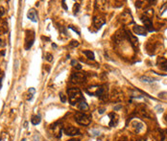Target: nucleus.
Instances as JSON below:
<instances>
[{"mask_svg":"<svg viewBox=\"0 0 167 141\" xmlns=\"http://www.w3.org/2000/svg\"><path fill=\"white\" fill-rule=\"evenodd\" d=\"M165 121H166V123H167V114L165 115Z\"/></svg>","mask_w":167,"mask_h":141,"instance_id":"43","label":"nucleus"},{"mask_svg":"<svg viewBox=\"0 0 167 141\" xmlns=\"http://www.w3.org/2000/svg\"><path fill=\"white\" fill-rule=\"evenodd\" d=\"M75 120H76V122L82 126H89L90 122H91L89 116H87V114H85V113L80 112V111L75 114Z\"/></svg>","mask_w":167,"mask_h":141,"instance_id":"2","label":"nucleus"},{"mask_svg":"<svg viewBox=\"0 0 167 141\" xmlns=\"http://www.w3.org/2000/svg\"><path fill=\"white\" fill-rule=\"evenodd\" d=\"M68 93V99H69V103L74 106L76 104H79L83 100V94H82L81 90L79 88H68L67 89Z\"/></svg>","mask_w":167,"mask_h":141,"instance_id":"1","label":"nucleus"},{"mask_svg":"<svg viewBox=\"0 0 167 141\" xmlns=\"http://www.w3.org/2000/svg\"><path fill=\"white\" fill-rule=\"evenodd\" d=\"M156 110H158V112H162L163 111V107H160V106H158L157 107H156Z\"/></svg>","mask_w":167,"mask_h":141,"instance_id":"31","label":"nucleus"},{"mask_svg":"<svg viewBox=\"0 0 167 141\" xmlns=\"http://www.w3.org/2000/svg\"><path fill=\"white\" fill-rule=\"evenodd\" d=\"M2 42H3V41L0 40V46H4L5 45V43H2Z\"/></svg>","mask_w":167,"mask_h":141,"instance_id":"38","label":"nucleus"},{"mask_svg":"<svg viewBox=\"0 0 167 141\" xmlns=\"http://www.w3.org/2000/svg\"><path fill=\"white\" fill-rule=\"evenodd\" d=\"M45 58H46V60H47L48 62H52V60H53V56H52L50 53H46Z\"/></svg>","mask_w":167,"mask_h":141,"instance_id":"27","label":"nucleus"},{"mask_svg":"<svg viewBox=\"0 0 167 141\" xmlns=\"http://www.w3.org/2000/svg\"><path fill=\"white\" fill-rule=\"evenodd\" d=\"M120 107H121V106H117L116 107H114V110H117V109H119Z\"/></svg>","mask_w":167,"mask_h":141,"instance_id":"39","label":"nucleus"},{"mask_svg":"<svg viewBox=\"0 0 167 141\" xmlns=\"http://www.w3.org/2000/svg\"><path fill=\"white\" fill-rule=\"evenodd\" d=\"M62 7H64V10H67V7H66V5H65V2H64V1H62Z\"/></svg>","mask_w":167,"mask_h":141,"instance_id":"35","label":"nucleus"},{"mask_svg":"<svg viewBox=\"0 0 167 141\" xmlns=\"http://www.w3.org/2000/svg\"><path fill=\"white\" fill-rule=\"evenodd\" d=\"M127 38V35H126V30L124 29H120L118 30L115 35H114V40H115L116 43H119L121 42L122 40H124Z\"/></svg>","mask_w":167,"mask_h":141,"instance_id":"6","label":"nucleus"},{"mask_svg":"<svg viewBox=\"0 0 167 141\" xmlns=\"http://www.w3.org/2000/svg\"><path fill=\"white\" fill-rule=\"evenodd\" d=\"M87 77L85 73H81V72H76L73 73L72 76H71V81L73 83H76V84H82V83L86 82Z\"/></svg>","mask_w":167,"mask_h":141,"instance_id":"4","label":"nucleus"},{"mask_svg":"<svg viewBox=\"0 0 167 141\" xmlns=\"http://www.w3.org/2000/svg\"><path fill=\"white\" fill-rule=\"evenodd\" d=\"M157 65L160 70L167 71V59H165V58H163V57L158 58Z\"/></svg>","mask_w":167,"mask_h":141,"instance_id":"11","label":"nucleus"},{"mask_svg":"<svg viewBox=\"0 0 167 141\" xmlns=\"http://www.w3.org/2000/svg\"><path fill=\"white\" fill-rule=\"evenodd\" d=\"M35 42V32L31 30H27L26 31V38H25V49L29 50L33 46Z\"/></svg>","mask_w":167,"mask_h":141,"instance_id":"3","label":"nucleus"},{"mask_svg":"<svg viewBox=\"0 0 167 141\" xmlns=\"http://www.w3.org/2000/svg\"><path fill=\"white\" fill-rule=\"evenodd\" d=\"M109 117L111 118V120H109V127H115L117 125V123H118V115L116 114V113L114 112H111L109 114Z\"/></svg>","mask_w":167,"mask_h":141,"instance_id":"13","label":"nucleus"},{"mask_svg":"<svg viewBox=\"0 0 167 141\" xmlns=\"http://www.w3.org/2000/svg\"><path fill=\"white\" fill-rule=\"evenodd\" d=\"M1 55H2V56H4V55H5V52L3 51V52H1Z\"/></svg>","mask_w":167,"mask_h":141,"instance_id":"41","label":"nucleus"},{"mask_svg":"<svg viewBox=\"0 0 167 141\" xmlns=\"http://www.w3.org/2000/svg\"><path fill=\"white\" fill-rule=\"evenodd\" d=\"M69 28H70V29H72L74 32H77V34H79V35H80V31H79V30H78L77 28H74L73 26H69Z\"/></svg>","mask_w":167,"mask_h":141,"instance_id":"32","label":"nucleus"},{"mask_svg":"<svg viewBox=\"0 0 167 141\" xmlns=\"http://www.w3.org/2000/svg\"><path fill=\"white\" fill-rule=\"evenodd\" d=\"M4 13H5V9H4V7H0V16H3L4 15Z\"/></svg>","mask_w":167,"mask_h":141,"instance_id":"29","label":"nucleus"},{"mask_svg":"<svg viewBox=\"0 0 167 141\" xmlns=\"http://www.w3.org/2000/svg\"><path fill=\"white\" fill-rule=\"evenodd\" d=\"M126 35H127V38L129 40H130V42L132 43V45L133 47H137L138 46V40H137V38L135 37L132 33L131 32H129L128 30H126Z\"/></svg>","mask_w":167,"mask_h":141,"instance_id":"12","label":"nucleus"},{"mask_svg":"<svg viewBox=\"0 0 167 141\" xmlns=\"http://www.w3.org/2000/svg\"><path fill=\"white\" fill-rule=\"evenodd\" d=\"M29 92H30V93H31V94H32V95H33V94H34V93L36 92L35 88H33V87H32V88H30V89H29Z\"/></svg>","mask_w":167,"mask_h":141,"instance_id":"33","label":"nucleus"},{"mask_svg":"<svg viewBox=\"0 0 167 141\" xmlns=\"http://www.w3.org/2000/svg\"><path fill=\"white\" fill-rule=\"evenodd\" d=\"M111 100L114 101V102H120L123 99V96L122 94L119 92L118 90H113V93H111Z\"/></svg>","mask_w":167,"mask_h":141,"instance_id":"16","label":"nucleus"},{"mask_svg":"<svg viewBox=\"0 0 167 141\" xmlns=\"http://www.w3.org/2000/svg\"><path fill=\"white\" fill-rule=\"evenodd\" d=\"M140 80H141L142 82H145V83H153V82L157 81L156 79L150 78V77H147V76H142V77H140Z\"/></svg>","mask_w":167,"mask_h":141,"instance_id":"22","label":"nucleus"},{"mask_svg":"<svg viewBox=\"0 0 167 141\" xmlns=\"http://www.w3.org/2000/svg\"><path fill=\"white\" fill-rule=\"evenodd\" d=\"M105 111V107H102V109H99V113H103Z\"/></svg>","mask_w":167,"mask_h":141,"instance_id":"36","label":"nucleus"},{"mask_svg":"<svg viewBox=\"0 0 167 141\" xmlns=\"http://www.w3.org/2000/svg\"><path fill=\"white\" fill-rule=\"evenodd\" d=\"M145 15L147 16V17L151 18L153 15H154V10L153 9H148L146 12H145Z\"/></svg>","mask_w":167,"mask_h":141,"instance_id":"23","label":"nucleus"},{"mask_svg":"<svg viewBox=\"0 0 167 141\" xmlns=\"http://www.w3.org/2000/svg\"><path fill=\"white\" fill-rule=\"evenodd\" d=\"M60 98H61L62 103H65V102H66V98H65V95L64 93H60Z\"/></svg>","mask_w":167,"mask_h":141,"instance_id":"28","label":"nucleus"},{"mask_svg":"<svg viewBox=\"0 0 167 141\" xmlns=\"http://www.w3.org/2000/svg\"><path fill=\"white\" fill-rule=\"evenodd\" d=\"M84 54L86 55V57H87L89 60H93L95 59V57H94V53H93V52H92V51H90V50L84 51Z\"/></svg>","mask_w":167,"mask_h":141,"instance_id":"20","label":"nucleus"},{"mask_svg":"<svg viewBox=\"0 0 167 141\" xmlns=\"http://www.w3.org/2000/svg\"><path fill=\"white\" fill-rule=\"evenodd\" d=\"M52 129H53L54 135L58 138H61L62 136V124H60V122L55 123L53 126H52Z\"/></svg>","mask_w":167,"mask_h":141,"instance_id":"10","label":"nucleus"},{"mask_svg":"<svg viewBox=\"0 0 167 141\" xmlns=\"http://www.w3.org/2000/svg\"><path fill=\"white\" fill-rule=\"evenodd\" d=\"M68 141H81L80 139H77V138H72V139L68 140Z\"/></svg>","mask_w":167,"mask_h":141,"instance_id":"37","label":"nucleus"},{"mask_svg":"<svg viewBox=\"0 0 167 141\" xmlns=\"http://www.w3.org/2000/svg\"><path fill=\"white\" fill-rule=\"evenodd\" d=\"M105 23H106L105 19L102 18V17H99V16H95V17L93 18V24H94V26L96 27V28L100 29Z\"/></svg>","mask_w":167,"mask_h":141,"instance_id":"17","label":"nucleus"},{"mask_svg":"<svg viewBox=\"0 0 167 141\" xmlns=\"http://www.w3.org/2000/svg\"><path fill=\"white\" fill-rule=\"evenodd\" d=\"M40 121H42V119H40V115H34L31 119V123L33 124V125L36 126V125H39V124L40 123Z\"/></svg>","mask_w":167,"mask_h":141,"instance_id":"19","label":"nucleus"},{"mask_svg":"<svg viewBox=\"0 0 167 141\" xmlns=\"http://www.w3.org/2000/svg\"><path fill=\"white\" fill-rule=\"evenodd\" d=\"M141 21L144 23L145 29L147 30V32H153V31H155V29L153 28L152 20H151V19H150L149 17H147L146 15H143V16L141 17Z\"/></svg>","mask_w":167,"mask_h":141,"instance_id":"8","label":"nucleus"},{"mask_svg":"<svg viewBox=\"0 0 167 141\" xmlns=\"http://www.w3.org/2000/svg\"><path fill=\"white\" fill-rule=\"evenodd\" d=\"M21 141H26V139H22V140H21Z\"/></svg>","mask_w":167,"mask_h":141,"instance_id":"44","label":"nucleus"},{"mask_svg":"<svg viewBox=\"0 0 167 141\" xmlns=\"http://www.w3.org/2000/svg\"><path fill=\"white\" fill-rule=\"evenodd\" d=\"M143 123L140 122V121H138V120H135V121H133L132 124H131V128L133 129V131L136 132V134H139L142 130H143Z\"/></svg>","mask_w":167,"mask_h":141,"instance_id":"9","label":"nucleus"},{"mask_svg":"<svg viewBox=\"0 0 167 141\" xmlns=\"http://www.w3.org/2000/svg\"><path fill=\"white\" fill-rule=\"evenodd\" d=\"M27 17L33 22H38V13L36 12L35 9H30L27 13Z\"/></svg>","mask_w":167,"mask_h":141,"instance_id":"14","label":"nucleus"},{"mask_svg":"<svg viewBox=\"0 0 167 141\" xmlns=\"http://www.w3.org/2000/svg\"><path fill=\"white\" fill-rule=\"evenodd\" d=\"M71 64H72L73 66H76V65L78 64V62H76V60H72V62H71Z\"/></svg>","mask_w":167,"mask_h":141,"instance_id":"34","label":"nucleus"},{"mask_svg":"<svg viewBox=\"0 0 167 141\" xmlns=\"http://www.w3.org/2000/svg\"><path fill=\"white\" fill-rule=\"evenodd\" d=\"M136 141H145V139H138V140H136Z\"/></svg>","mask_w":167,"mask_h":141,"instance_id":"42","label":"nucleus"},{"mask_svg":"<svg viewBox=\"0 0 167 141\" xmlns=\"http://www.w3.org/2000/svg\"><path fill=\"white\" fill-rule=\"evenodd\" d=\"M52 46H53V47H55V48H56V47H57V45H56V44H54V43L52 44Z\"/></svg>","mask_w":167,"mask_h":141,"instance_id":"40","label":"nucleus"},{"mask_svg":"<svg viewBox=\"0 0 167 141\" xmlns=\"http://www.w3.org/2000/svg\"><path fill=\"white\" fill-rule=\"evenodd\" d=\"M140 113L146 118H152V115H150V111L149 110H147L145 107H142V109H140Z\"/></svg>","mask_w":167,"mask_h":141,"instance_id":"21","label":"nucleus"},{"mask_svg":"<svg viewBox=\"0 0 167 141\" xmlns=\"http://www.w3.org/2000/svg\"><path fill=\"white\" fill-rule=\"evenodd\" d=\"M70 47H72V48H75V47L79 46V42L77 40H71V42L69 43Z\"/></svg>","mask_w":167,"mask_h":141,"instance_id":"24","label":"nucleus"},{"mask_svg":"<svg viewBox=\"0 0 167 141\" xmlns=\"http://www.w3.org/2000/svg\"><path fill=\"white\" fill-rule=\"evenodd\" d=\"M79 9H80V5H79L78 3H75V5H74V8H73L74 13H77L79 12Z\"/></svg>","mask_w":167,"mask_h":141,"instance_id":"26","label":"nucleus"},{"mask_svg":"<svg viewBox=\"0 0 167 141\" xmlns=\"http://www.w3.org/2000/svg\"><path fill=\"white\" fill-rule=\"evenodd\" d=\"M142 3H144L143 1H137L135 3V6H136V8H140L141 7V5H142Z\"/></svg>","mask_w":167,"mask_h":141,"instance_id":"30","label":"nucleus"},{"mask_svg":"<svg viewBox=\"0 0 167 141\" xmlns=\"http://www.w3.org/2000/svg\"><path fill=\"white\" fill-rule=\"evenodd\" d=\"M64 132L66 135H69V136H75V135L80 134V131H79L77 128L72 127V126L65 127V128L64 129Z\"/></svg>","mask_w":167,"mask_h":141,"instance_id":"7","label":"nucleus"},{"mask_svg":"<svg viewBox=\"0 0 167 141\" xmlns=\"http://www.w3.org/2000/svg\"><path fill=\"white\" fill-rule=\"evenodd\" d=\"M133 32H135L136 35H140V36L147 35V30L145 29V27L140 26V25H135L133 27Z\"/></svg>","mask_w":167,"mask_h":141,"instance_id":"15","label":"nucleus"},{"mask_svg":"<svg viewBox=\"0 0 167 141\" xmlns=\"http://www.w3.org/2000/svg\"><path fill=\"white\" fill-rule=\"evenodd\" d=\"M120 21L125 25H129V24H132L133 22V18L130 12H124L120 15Z\"/></svg>","mask_w":167,"mask_h":141,"instance_id":"5","label":"nucleus"},{"mask_svg":"<svg viewBox=\"0 0 167 141\" xmlns=\"http://www.w3.org/2000/svg\"><path fill=\"white\" fill-rule=\"evenodd\" d=\"M78 107H79V109L82 110V111H87V110H89V105H87L84 100H82L80 103L78 104Z\"/></svg>","mask_w":167,"mask_h":141,"instance_id":"18","label":"nucleus"},{"mask_svg":"<svg viewBox=\"0 0 167 141\" xmlns=\"http://www.w3.org/2000/svg\"><path fill=\"white\" fill-rule=\"evenodd\" d=\"M161 141H167V131H163L161 134Z\"/></svg>","mask_w":167,"mask_h":141,"instance_id":"25","label":"nucleus"}]
</instances>
